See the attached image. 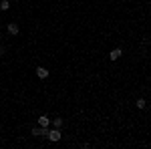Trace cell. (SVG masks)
I'll return each instance as SVG.
<instances>
[{
	"label": "cell",
	"mask_w": 151,
	"mask_h": 149,
	"mask_svg": "<svg viewBox=\"0 0 151 149\" xmlns=\"http://www.w3.org/2000/svg\"><path fill=\"white\" fill-rule=\"evenodd\" d=\"M50 123H52V127H57V129H63V125H65V119L57 117V119H52Z\"/></svg>",
	"instance_id": "obj_6"
},
{
	"label": "cell",
	"mask_w": 151,
	"mask_h": 149,
	"mask_svg": "<svg viewBox=\"0 0 151 149\" xmlns=\"http://www.w3.org/2000/svg\"><path fill=\"white\" fill-rule=\"evenodd\" d=\"M6 30H8V35H18V30H20V28H18V24L16 22H8V26H6Z\"/></svg>",
	"instance_id": "obj_3"
},
{
	"label": "cell",
	"mask_w": 151,
	"mask_h": 149,
	"mask_svg": "<svg viewBox=\"0 0 151 149\" xmlns=\"http://www.w3.org/2000/svg\"><path fill=\"white\" fill-rule=\"evenodd\" d=\"M50 121H52V119H48L47 115H40V117H38V125H40V127H48V125H50Z\"/></svg>",
	"instance_id": "obj_5"
},
{
	"label": "cell",
	"mask_w": 151,
	"mask_h": 149,
	"mask_svg": "<svg viewBox=\"0 0 151 149\" xmlns=\"http://www.w3.org/2000/svg\"><path fill=\"white\" fill-rule=\"evenodd\" d=\"M36 77H38V79H47L48 77V69H45V67H36Z\"/></svg>",
	"instance_id": "obj_4"
},
{
	"label": "cell",
	"mask_w": 151,
	"mask_h": 149,
	"mask_svg": "<svg viewBox=\"0 0 151 149\" xmlns=\"http://www.w3.org/2000/svg\"><path fill=\"white\" fill-rule=\"evenodd\" d=\"M10 8V0H0V10H8Z\"/></svg>",
	"instance_id": "obj_7"
},
{
	"label": "cell",
	"mask_w": 151,
	"mask_h": 149,
	"mask_svg": "<svg viewBox=\"0 0 151 149\" xmlns=\"http://www.w3.org/2000/svg\"><path fill=\"white\" fill-rule=\"evenodd\" d=\"M121 57H123V48H119V46L109 53V58H111V60H117V58H121Z\"/></svg>",
	"instance_id": "obj_2"
},
{
	"label": "cell",
	"mask_w": 151,
	"mask_h": 149,
	"mask_svg": "<svg viewBox=\"0 0 151 149\" xmlns=\"http://www.w3.org/2000/svg\"><path fill=\"white\" fill-rule=\"evenodd\" d=\"M60 137H63V133H60V129H48V141H52V143H57V141H60Z\"/></svg>",
	"instance_id": "obj_1"
},
{
	"label": "cell",
	"mask_w": 151,
	"mask_h": 149,
	"mask_svg": "<svg viewBox=\"0 0 151 149\" xmlns=\"http://www.w3.org/2000/svg\"><path fill=\"white\" fill-rule=\"evenodd\" d=\"M135 105H137V109H145V107H147V103H145V99H143V97H141V99H137V101H135Z\"/></svg>",
	"instance_id": "obj_8"
}]
</instances>
